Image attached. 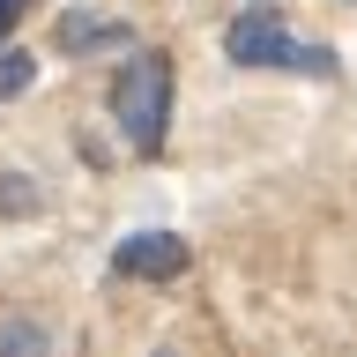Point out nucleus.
<instances>
[{"label": "nucleus", "instance_id": "obj_1", "mask_svg": "<svg viewBox=\"0 0 357 357\" xmlns=\"http://www.w3.org/2000/svg\"><path fill=\"white\" fill-rule=\"evenodd\" d=\"M223 60L245 67V75H312V82H335L342 60H335V45H312L298 38L283 22V8H238V15L223 22Z\"/></svg>", "mask_w": 357, "mask_h": 357}, {"label": "nucleus", "instance_id": "obj_2", "mask_svg": "<svg viewBox=\"0 0 357 357\" xmlns=\"http://www.w3.org/2000/svg\"><path fill=\"white\" fill-rule=\"evenodd\" d=\"M172 97H178L172 52L142 45V52L119 60V75H112V127L127 134L134 156H164V142H172Z\"/></svg>", "mask_w": 357, "mask_h": 357}, {"label": "nucleus", "instance_id": "obj_3", "mask_svg": "<svg viewBox=\"0 0 357 357\" xmlns=\"http://www.w3.org/2000/svg\"><path fill=\"white\" fill-rule=\"evenodd\" d=\"M112 268H119L127 283H172V275L194 268V253H186L178 231H134V238L112 245Z\"/></svg>", "mask_w": 357, "mask_h": 357}, {"label": "nucleus", "instance_id": "obj_4", "mask_svg": "<svg viewBox=\"0 0 357 357\" xmlns=\"http://www.w3.org/2000/svg\"><path fill=\"white\" fill-rule=\"evenodd\" d=\"M52 45H60L67 60H89V52H119V45H134V30L119 15H89V8H67L60 30H52Z\"/></svg>", "mask_w": 357, "mask_h": 357}, {"label": "nucleus", "instance_id": "obj_5", "mask_svg": "<svg viewBox=\"0 0 357 357\" xmlns=\"http://www.w3.org/2000/svg\"><path fill=\"white\" fill-rule=\"evenodd\" d=\"M45 350H52L45 320H30V312H8L0 320V357H45Z\"/></svg>", "mask_w": 357, "mask_h": 357}, {"label": "nucleus", "instance_id": "obj_6", "mask_svg": "<svg viewBox=\"0 0 357 357\" xmlns=\"http://www.w3.org/2000/svg\"><path fill=\"white\" fill-rule=\"evenodd\" d=\"M30 75H38V60H30V52H15V45H0V105H8V97H22V89H30Z\"/></svg>", "mask_w": 357, "mask_h": 357}, {"label": "nucleus", "instance_id": "obj_7", "mask_svg": "<svg viewBox=\"0 0 357 357\" xmlns=\"http://www.w3.org/2000/svg\"><path fill=\"white\" fill-rule=\"evenodd\" d=\"M38 208H45V201H38V186H30L22 172L0 178V216H38Z\"/></svg>", "mask_w": 357, "mask_h": 357}, {"label": "nucleus", "instance_id": "obj_8", "mask_svg": "<svg viewBox=\"0 0 357 357\" xmlns=\"http://www.w3.org/2000/svg\"><path fill=\"white\" fill-rule=\"evenodd\" d=\"M22 8H30V0H0V45H8V30L22 22Z\"/></svg>", "mask_w": 357, "mask_h": 357}]
</instances>
